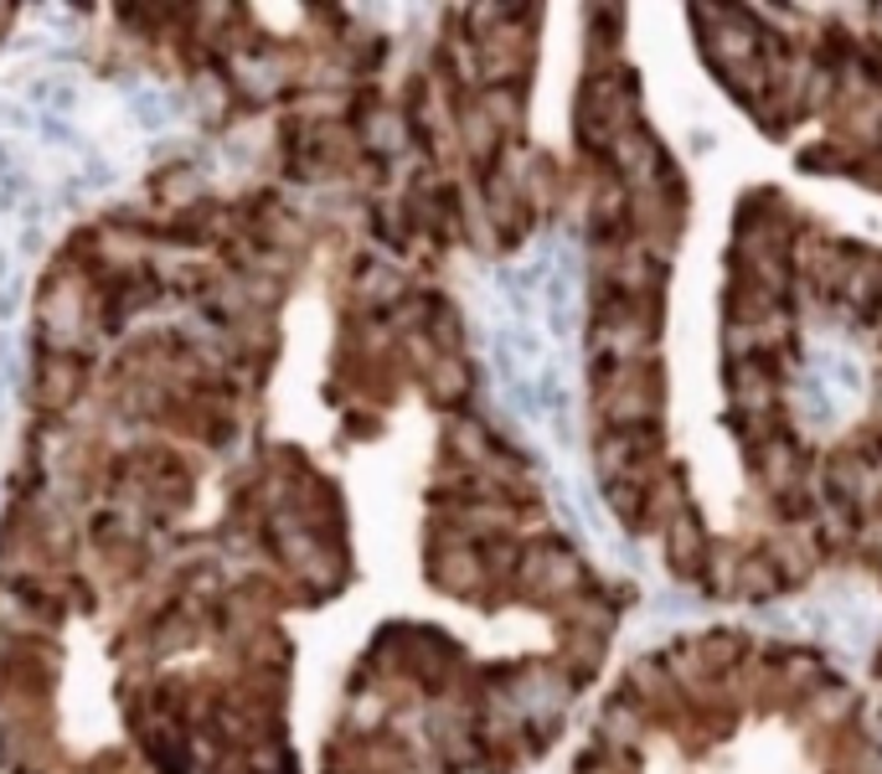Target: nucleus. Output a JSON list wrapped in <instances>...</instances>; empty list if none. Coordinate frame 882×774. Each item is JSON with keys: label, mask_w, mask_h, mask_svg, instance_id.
Wrapping results in <instances>:
<instances>
[{"label": "nucleus", "mask_w": 882, "mask_h": 774, "mask_svg": "<svg viewBox=\"0 0 882 774\" xmlns=\"http://www.w3.org/2000/svg\"><path fill=\"white\" fill-rule=\"evenodd\" d=\"M485 362L511 423L562 480H578V372H583V248L547 228L485 279Z\"/></svg>", "instance_id": "1"}, {"label": "nucleus", "mask_w": 882, "mask_h": 774, "mask_svg": "<svg viewBox=\"0 0 882 774\" xmlns=\"http://www.w3.org/2000/svg\"><path fill=\"white\" fill-rule=\"evenodd\" d=\"M857 398H862V362L841 346H815L811 362H805V377H800L805 419L815 429H831L857 408Z\"/></svg>", "instance_id": "2"}]
</instances>
